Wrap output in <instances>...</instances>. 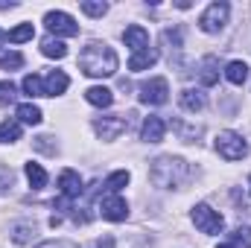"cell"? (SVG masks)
I'll return each mask as SVG.
<instances>
[{"mask_svg": "<svg viewBox=\"0 0 251 248\" xmlns=\"http://www.w3.org/2000/svg\"><path fill=\"white\" fill-rule=\"evenodd\" d=\"M79 67H82V73H88V76H94V79L114 76V73H117V53H114L108 44L91 41V44L79 53Z\"/></svg>", "mask_w": 251, "mask_h": 248, "instance_id": "cell-1", "label": "cell"}, {"mask_svg": "<svg viewBox=\"0 0 251 248\" xmlns=\"http://www.w3.org/2000/svg\"><path fill=\"white\" fill-rule=\"evenodd\" d=\"M149 178L158 187H181L190 178V164H184L181 158H173V155H161L158 161H152Z\"/></svg>", "mask_w": 251, "mask_h": 248, "instance_id": "cell-2", "label": "cell"}, {"mask_svg": "<svg viewBox=\"0 0 251 248\" xmlns=\"http://www.w3.org/2000/svg\"><path fill=\"white\" fill-rule=\"evenodd\" d=\"M216 152L225 161H243L249 155V143L243 140V134L237 131H219L216 134Z\"/></svg>", "mask_w": 251, "mask_h": 248, "instance_id": "cell-3", "label": "cell"}, {"mask_svg": "<svg viewBox=\"0 0 251 248\" xmlns=\"http://www.w3.org/2000/svg\"><path fill=\"white\" fill-rule=\"evenodd\" d=\"M170 99V82L164 76H152L149 82L140 85V102L146 105H164Z\"/></svg>", "mask_w": 251, "mask_h": 248, "instance_id": "cell-4", "label": "cell"}, {"mask_svg": "<svg viewBox=\"0 0 251 248\" xmlns=\"http://www.w3.org/2000/svg\"><path fill=\"white\" fill-rule=\"evenodd\" d=\"M193 222H196V228L201 234H219L225 228V219L213 207H207V204H196L193 207Z\"/></svg>", "mask_w": 251, "mask_h": 248, "instance_id": "cell-5", "label": "cell"}, {"mask_svg": "<svg viewBox=\"0 0 251 248\" xmlns=\"http://www.w3.org/2000/svg\"><path fill=\"white\" fill-rule=\"evenodd\" d=\"M228 12H231V6H228V3H210V6L201 12L199 26H201L204 32H219V29L228 24Z\"/></svg>", "mask_w": 251, "mask_h": 248, "instance_id": "cell-6", "label": "cell"}, {"mask_svg": "<svg viewBox=\"0 0 251 248\" xmlns=\"http://www.w3.org/2000/svg\"><path fill=\"white\" fill-rule=\"evenodd\" d=\"M128 125V117L126 114H108V117H97L94 120V131L102 137V140H114L120 137Z\"/></svg>", "mask_w": 251, "mask_h": 248, "instance_id": "cell-7", "label": "cell"}, {"mask_svg": "<svg viewBox=\"0 0 251 248\" xmlns=\"http://www.w3.org/2000/svg\"><path fill=\"white\" fill-rule=\"evenodd\" d=\"M44 24L53 35H64V38H73L79 35V24L67 15V12H47L44 15Z\"/></svg>", "mask_w": 251, "mask_h": 248, "instance_id": "cell-8", "label": "cell"}, {"mask_svg": "<svg viewBox=\"0 0 251 248\" xmlns=\"http://www.w3.org/2000/svg\"><path fill=\"white\" fill-rule=\"evenodd\" d=\"M100 213H102V219H108V222H123L126 216H128V204H126L123 196L108 193L105 198H100Z\"/></svg>", "mask_w": 251, "mask_h": 248, "instance_id": "cell-9", "label": "cell"}, {"mask_svg": "<svg viewBox=\"0 0 251 248\" xmlns=\"http://www.w3.org/2000/svg\"><path fill=\"white\" fill-rule=\"evenodd\" d=\"M123 41H126V47H131V53L149 50V32H146L140 24H131V26H126Z\"/></svg>", "mask_w": 251, "mask_h": 248, "instance_id": "cell-10", "label": "cell"}, {"mask_svg": "<svg viewBox=\"0 0 251 248\" xmlns=\"http://www.w3.org/2000/svg\"><path fill=\"white\" fill-rule=\"evenodd\" d=\"M59 190H62L64 198H79L82 190H85L79 173H76V170H62V175H59Z\"/></svg>", "mask_w": 251, "mask_h": 248, "instance_id": "cell-11", "label": "cell"}, {"mask_svg": "<svg viewBox=\"0 0 251 248\" xmlns=\"http://www.w3.org/2000/svg\"><path fill=\"white\" fill-rule=\"evenodd\" d=\"M164 131H167V123H164L158 114H149V117L143 120L140 137H143L146 143H161V140H164Z\"/></svg>", "mask_w": 251, "mask_h": 248, "instance_id": "cell-12", "label": "cell"}, {"mask_svg": "<svg viewBox=\"0 0 251 248\" xmlns=\"http://www.w3.org/2000/svg\"><path fill=\"white\" fill-rule=\"evenodd\" d=\"M67 85H70V79H67L64 70H50L47 79H44V94L47 97H59V94L67 91Z\"/></svg>", "mask_w": 251, "mask_h": 248, "instance_id": "cell-13", "label": "cell"}, {"mask_svg": "<svg viewBox=\"0 0 251 248\" xmlns=\"http://www.w3.org/2000/svg\"><path fill=\"white\" fill-rule=\"evenodd\" d=\"M85 99H88L91 105H97V108H108V105L114 102V94H111L108 88H102V85H94V88L85 91Z\"/></svg>", "mask_w": 251, "mask_h": 248, "instance_id": "cell-14", "label": "cell"}, {"mask_svg": "<svg viewBox=\"0 0 251 248\" xmlns=\"http://www.w3.org/2000/svg\"><path fill=\"white\" fill-rule=\"evenodd\" d=\"M199 79H201V85H204V88H210V85H216V82H219V59H216V56H207V59L201 62Z\"/></svg>", "mask_w": 251, "mask_h": 248, "instance_id": "cell-15", "label": "cell"}, {"mask_svg": "<svg viewBox=\"0 0 251 248\" xmlns=\"http://www.w3.org/2000/svg\"><path fill=\"white\" fill-rule=\"evenodd\" d=\"M207 105V99H204V94L201 91H193V88H187V91H181V108L184 111H201Z\"/></svg>", "mask_w": 251, "mask_h": 248, "instance_id": "cell-16", "label": "cell"}, {"mask_svg": "<svg viewBox=\"0 0 251 248\" xmlns=\"http://www.w3.org/2000/svg\"><path fill=\"white\" fill-rule=\"evenodd\" d=\"M158 62V50H140V53H131V59H128V70H146V67H152V64Z\"/></svg>", "mask_w": 251, "mask_h": 248, "instance_id": "cell-17", "label": "cell"}, {"mask_svg": "<svg viewBox=\"0 0 251 248\" xmlns=\"http://www.w3.org/2000/svg\"><path fill=\"white\" fill-rule=\"evenodd\" d=\"M18 123H26V125H38L44 120V114H41V108L38 105H32V102H24V105H18Z\"/></svg>", "mask_w": 251, "mask_h": 248, "instance_id": "cell-18", "label": "cell"}, {"mask_svg": "<svg viewBox=\"0 0 251 248\" xmlns=\"http://www.w3.org/2000/svg\"><path fill=\"white\" fill-rule=\"evenodd\" d=\"M41 53H44L47 59H64V56H67V44H64L62 38L47 35V38L41 41Z\"/></svg>", "mask_w": 251, "mask_h": 248, "instance_id": "cell-19", "label": "cell"}, {"mask_svg": "<svg viewBox=\"0 0 251 248\" xmlns=\"http://www.w3.org/2000/svg\"><path fill=\"white\" fill-rule=\"evenodd\" d=\"M225 76H228L231 85H243V82L249 79V64L246 62H231L225 67Z\"/></svg>", "mask_w": 251, "mask_h": 248, "instance_id": "cell-20", "label": "cell"}, {"mask_svg": "<svg viewBox=\"0 0 251 248\" xmlns=\"http://www.w3.org/2000/svg\"><path fill=\"white\" fill-rule=\"evenodd\" d=\"M15 140H21V123L9 117L0 123V143H15Z\"/></svg>", "mask_w": 251, "mask_h": 248, "instance_id": "cell-21", "label": "cell"}, {"mask_svg": "<svg viewBox=\"0 0 251 248\" xmlns=\"http://www.w3.org/2000/svg\"><path fill=\"white\" fill-rule=\"evenodd\" d=\"M26 178H29L32 190H41V187L47 184V173H44L41 164H26Z\"/></svg>", "mask_w": 251, "mask_h": 248, "instance_id": "cell-22", "label": "cell"}, {"mask_svg": "<svg viewBox=\"0 0 251 248\" xmlns=\"http://www.w3.org/2000/svg\"><path fill=\"white\" fill-rule=\"evenodd\" d=\"M35 35V29H32V24H21V26H15L12 32H6V38L12 41V44H21V41H29Z\"/></svg>", "mask_w": 251, "mask_h": 248, "instance_id": "cell-23", "label": "cell"}, {"mask_svg": "<svg viewBox=\"0 0 251 248\" xmlns=\"http://www.w3.org/2000/svg\"><path fill=\"white\" fill-rule=\"evenodd\" d=\"M24 91H26L29 97H47V94H44V82H41V76H35V73H29V76L24 79Z\"/></svg>", "mask_w": 251, "mask_h": 248, "instance_id": "cell-24", "label": "cell"}, {"mask_svg": "<svg viewBox=\"0 0 251 248\" xmlns=\"http://www.w3.org/2000/svg\"><path fill=\"white\" fill-rule=\"evenodd\" d=\"M32 234H35V225H32V222H21V225L12 228V240H15V243H29Z\"/></svg>", "mask_w": 251, "mask_h": 248, "instance_id": "cell-25", "label": "cell"}, {"mask_svg": "<svg viewBox=\"0 0 251 248\" xmlns=\"http://www.w3.org/2000/svg\"><path fill=\"white\" fill-rule=\"evenodd\" d=\"M231 248H251V228H237L231 234Z\"/></svg>", "mask_w": 251, "mask_h": 248, "instance_id": "cell-26", "label": "cell"}, {"mask_svg": "<svg viewBox=\"0 0 251 248\" xmlns=\"http://www.w3.org/2000/svg\"><path fill=\"white\" fill-rule=\"evenodd\" d=\"M126 184H128V173H126V170H120V173L108 175V181H105V190H108V193H120Z\"/></svg>", "mask_w": 251, "mask_h": 248, "instance_id": "cell-27", "label": "cell"}, {"mask_svg": "<svg viewBox=\"0 0 251 248\" xmlns=\"http://www.w3.org/2000/svg\"><path fill=\"white\" fill-rule=\"evenodd\" d=\"M24 67V56L21 53H3L0 56V70H18Z\"/></svg>", "mask_w": 251, "mask_h": 248, "instance_id": "cell-28", "label": "cell"}, {"mask_svg": "<svg viewBox=\"0 0 251 248\" xmlns=\"http://www.w3.org/2000/svg\"><path fill=\"white\" fill-rule=\"evenodd\" d=\"M82 12H85V15H91V18H102V15L108 12V6H105V3H94V0H85V3H82Z\"/></svg>", "mask_w": 251, "mask_h": 248, "instance_id": "cell-29", "label": "cell"}, {"mask_svg": "<svg viewBox=\"0 0 251 248\" xmlns=\"http://www.w3.org/2000/svg\"><path fill=\"white\" fill-rule=\"evenodd\" d=\"M15 99V85L12 82H0V102H12Z\"/></svg>", "mask_w": 251, "mask_h": 248, "instance_id": "cell-30", "label": "cell"}, {"mask_svg": "<svg viewBox=\"0 0 251 248\" xmlns=\"http://www.w3.org/2000/svg\"><path fill=\"white\" fill-rule=\"evenodd\" d=\"M15 184V173L9 170V167H0V190H6V187Z\"/></svg>", "mask_w": 251, "mask_h": 248, "instance_id": "cell-31", "label": "cell"}, {"mask_svg": "<svg viewBox=\"0 0 251 248\" xmlns=\"http://www.w3.org/2000/svg\"><path fill=\"white\" fill-rule=\"evenodd\" d=\"M164 38H167V41H170L176 50L181 47V29H167V32H164Z\"/></svg>", "mask_w": 251, "mask_h": 248, "instance_id": "cell-32", "label": "cell"}, {"mask_svg": "<svg viewBox=\"0 0 251 248\" xmlns=\"http://www.w3.org/2000/svg\"><path fill=\"white\" fill-rule=\"evenodd\" d=\"M50 140H53V137H38V140H35V149H41V152H50V155H53L56 149H53V143H50Z\"/></svg>", "mask_w": 251, "mask_h": 248, "instance_id": "cell-33", "label": "cell"}, {"mask_svg": "<svg viewBox=\"0 0 251 248\" xmlns=\"http://www.w3.org/2000/svg\"><path fill=\"white\" fill-rule=\"evenodd\" d=\"M38 248H76V246H70V243H44Z\"/></svg>", "mask_w": 251, "mask_h": 248, "instance_id": "cell-34", "label": "cell"}, {"mask_svg": "<svg viewBox=\"0 0 251 248\" xmlns=\"http://www.w3.org/2000/svg\"><path fill=\"white\" fill-rule=\"evenodd\" d=\"M0 9H15V3H6V0H0Z\"/></svg>", "mask_w": 251, "mask_h": 248, "instance_id": "cell-35", "label": "cell"}, {"mask_svg": "<svg viewBox=\"0 0 251 248\" xmlns=\"http://www.w3.org/2000/svg\"><path fill=\"white\" fill-rule=\"evenodd\" d=\"M3 41H9V38H6V32H3V29H0V44H3Z\"/></svg>", "mask_w": 251, "mask_h": 248, "instance_id": "cell-36", "label": "cell"}, {"mask_svg": "<svg viewBox=\"0 0 251 248\" xmlns=\"http://www.w3.org/2000/svg\"><path fill=\"white\" fill-rule=\"evenodd\" d=\"M216 248H231V246H228V243H222V246H216Z\"/></svg>", "mask_w": 251, "mask_h": 248, "instance_id": "cell-37", "label": "cell"}, {"mask_svg": "<svg viewBox=\"0 0 251 248\" xmlns=\"http://www.w3.org/2000/svg\"><path fill=\"white\" fill-rule=\"evenodd\" d=\"M249 190H251V175H249Z\"/></svg>", "mask_w": 251, "mask_h": 248, "instance_id": "cell-38", "label": "cell"}]
</instances>
